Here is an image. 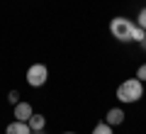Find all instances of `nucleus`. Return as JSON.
<instances>
[{
    "mask_svg": "<svg viewBox=\"0 0 146 134\" xmlns=\"http://www.w3.org/2000/svg\"><path fill=\"white\" fill-rule=\"evenodd\" d=\"M144 98V83L139 78H129L117 88V100L119 103H136Z\"/></svg>",
    "mask_w": 146,
    "mask_h": 134,
    "instance_id": "obj_1",
    "label": "nucleus"
},
{
    "mask_svg": "<svg viewBox=\"0 0 146 134\" xmlns=\"http://www.w3.org/2000/svg\"><path fill=\"white\" fill-rule=\"evenodd\" d=\"M110 32L112 37L119 41H131V32H134V22L127 20V17H115L110 22Z\"/></svg>",
    "mask_w": 146,
    "mask_h": 134,
    "instance_id": "obj_2",
    "label": "nucleus"
},
{
    "mask_svg": "<svg viewBox=\"0 0 146 134\" xmlns=\"http://www.w3.org/2000/svg\"><path fill=\"white\" fill-rule=\"evenodd\" d=\"M46 78H49V68L44 66V63H32V66L27 68V83H29L32 88L44 85Z\"/></svg>",
    "mask_w": 146,
    "mask_h": 134,
    "instance_id": "obj_3",
    "label": "nucleus"
},
{
    "mask_svg": "<svg viewBox=\"0 0 146 134\" xmlns=\"http://www.w3.org/2000/svg\"><path fill=\"white\" fill-rule=\"evenodd\" d=\"M124 110L122 107H112V110H107V117H105V122L110 124V127H115V124H122L124 122Z\"/></svg>",
    "mask_w": 146,
    "mask_h": 134,
    "instance_id": "obj_4",
    "label": "nucleus"
},
{
    "mask_svg": "<svg viewBox=\"0 0 146 134\" xmlns=\"http://www.w3.org/2000/svg\"><path fill=\"white\" fill-rule=\"evenodd\" d=\"M32 115H34V110H32L29 103H17V105H15V117L20 119V122H27Z\"/></svg>",
    "mask_w": 146,
    "mask_h": 134,
    "instance_id": "obj_5",
    "label": "nucleus"
},
{
    "mask_svg": "<svg viewBox=\"0 0 146 134\" xmlns=\"http://www.w3.org/2000/svg\"><path fill=\"white\" fill-rule=\"evenodd\" d=\"M5 134H32V129H29V124H27V122L15 119V122H10L5 127Z\"/></svg>",
    "mask_w": 146,
    "mask_h": 134,
    "instance_id": "obj_6",
    "label": "nucleus"
},
{
    "mask_svg": "<svg viewBox=\"0 0 146 134\" xmlns=\"http://www.w3.org/2000/svg\"><path fill=\"white\" fill-rule=\"evenodd\" d=\"M27 124H29L32 132H39V129L46 127V117H44V115H32V117L27 119Z\"/></svg>",
    "mask_w": 146,
    "mask_h": 134,
    "instance_id": "obj_7",
    "label": "nucleus"
},
{
    "mask_svg": "<svg viewBox=\"0 0 146 134\" xmlns=\"http://www.w3.org/2000/svg\"><path fill=\"white\" fill-rule=\"evenodd\" d=\"M93 134H112V127H110L107 122H100V124H95Z\"/></svg>",
    "mask_w": 146,
    "mask_h": 134,
    "instance_id": "obj_8",
    "label": "nucleus"
},
{
    "mask_svg": "<svg viewBox=\"0 0 146 134\" xmlns=\"http://www.w3.org/2000/svg\"><path fill=\"white\" fill-rule=\"evenodd\" d=\"M144 37H146V32L141 29L139 25H134V32H131V41H141Z\"/></svg>",
    "mask_w": 146,
    "mask_h": 134,
    "instance_id": "obj_9",
    "label": "nucleus"
},
{
    "mask_svg": "<svg viewBox=\"0 0 146 134\" xmlns=\"http://www.w3.org/2000/svg\"><path fill=\"white\" fill-rule=\"evenodd\" d=\"M136 20H139V22H136V25H139L141 29L146 32V7H141V10H139V17H136Z\"/></svg>",
    "mask_w": 146,
    "mask_h": 134,
    "instance_id": "obj_10",
    "label": "nucleus"
},
{
    "mask_svg": "<svg viewBox=\"0 0 146 134\" xmlns=\"http://www.w3.org/2000/svg\"><path fill=\"white\" fill-rule=\"evenodd\" d=\"M136 78H139L141 83H146V63H141V66L136 68Z\"/></svg>",
    "mask_w": 146,
    "mask_h": 134,
    "instance_id": "obj_11",
    "label": "nucleus"
},
{
    "mask_svg": "<svg viewBox=\"0 0 146 134\" xmlns=\"http://www.w3.org/2000/svg\"><path fill=\"white\" fill-rule=\"evenodd\" d=\"M7 100H10L12 105H17L20 103V93H17V90H10V93H7Z\"/></svg>",
    "mask_w": 146,
    "mask_h": 134,
    "instance_id": "obj_12",
    "label": "nucleus"
},
{
    "mask_svg": "<svg viewBox=\"0 0 146 134\" xmlns=\"http://www.w3.org/2000/svg\"><path fill=\"white\" fill-rule=\"evenodd\" d=\"M139 44H141V49H146V37H144V39L139 41Z\"/></svg>",
    "mask_w": 146,
    "mask_h": 134,
    "instance_id": "obj_13",
    "label": "nucleus"
},
{
    "mask_svg": "<svg viewBox=\"0 0 146 134\" xmlns=\"http://www.w3.org/2000/svg\"><path fill=\"white\" fill-rule=\"evenodd\" d=\"M63 134H76V132H63Z\"/></svg>",
    "mask_w": 146,
    "mask_h": 134,
    "instance_id": "obj_14",
    "label": "nucleus"
}]
</instances>
